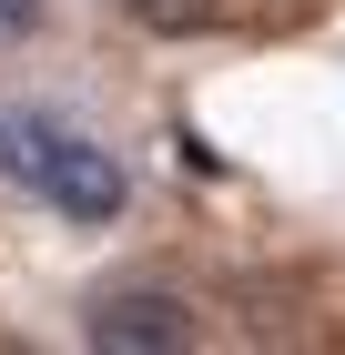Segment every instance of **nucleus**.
I'll list each match as a JSON object with an SVG mask.
<instances>
[{"label":"nucleus","mask_w":345,"mask_h":355,"mask_svg":"<svg viewBox=\"0 0 345 355\" xmlns=\"http://www.w3.org/2000/svg\"><path fill=\"white\" fill-rule=\"evenodd\" d=\"M21 193H41L61 223H122V203H133V173H122V153L112 142H92V132H41V163H31V183Z\"/></svg>","instance_id":"1"},{"label":"nucleus","mask_w":345,"mask_h":355,"mask_svg":"<svg viewBox=\"0 0 345 355\" xmlns=\"http://www.w3.org/2000/svg\"><path fill=\"white\" fill-rule=\"evenodd\" d=\"M193 335H203V315L183 284H112L81 315V345H102V355H183Z\"/></svg>","instance_id":"2"},{"label":"nucleus","mask_w":345,"mask_h":355,"mask_svg":"<svg viewBox=\"0 0 345 355\" xmlns=\"http://www.w3.org/2000/svg\"><path fill=\"white\" fill-rule=\"evenodd\" d=\"M41 21H51V0H0V51L41 41Z\"/></svg>","instance_id":"3"},{"label":"nucleus","mask_w":345,"mask_h":355,"mask_svg":"<svg viewBox=\"0 0 345 355\" xmlns=\"http://www.w3.org/2000/svg\"><path fill=\"white\" fill-rule=\"evenodd\" d=\"M122 10H142V21H193L203 0H122Z\"/></svg>","instance_id":"4"}]
</instances>
